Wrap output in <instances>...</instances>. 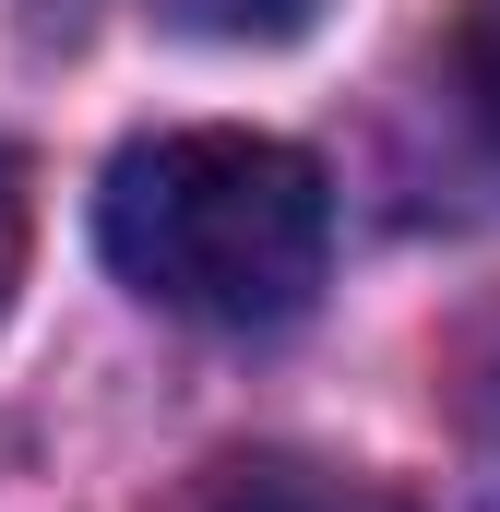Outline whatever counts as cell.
<instances>
[{
  "label": "cell",
  "instance_id": "6da1fadb",
  "mask_svg": "<svg viewBox=\"0 0 500 512\" xmlns=\"http://www.w3.org/2000/svg\"><path fill=\"white\" fill-rule=\"evenodd\" d=\"M96 239L155 310L215 322V334H274L322 286L334 191L274 131H155L108 167Z\"/></svg>",
  "mask_w": 500,
  "mask_h": 512
},
{
  "label": "cell",
  "instance_id": "7a4b0ae2",
  "mask_svg": "<svg viewBox=\"0 0 500 512\" xmlns=\"http://www.w3.org/2000/svg\"><path fill=\"white\" fill-rule=\"evenodd\" d=\"M179 512H405L393 489L370 477H334V465H298V453H227V465H203Z\"/></svg>",
  "mask_w": 500,
  "mask_h": 512
},
{
  "label": "cell",
  "instance_id": "3957f363",
  "mask_svg": "<svg viewBox=\"0 0 500 512\" xmlns=\"http://www.w3.org/2000/svg\"><path fill=\"white\" fill-rule=\"evenodd\" d=\"M179 36H215V48H286L322 0H155Z\"/></svg>",
  "mask_w": 500,
  "mask_h": 512
},
{
  "label": "cell",
  "instance_id": "277c9868",
  "mask_svg": "<svg viewBox=\"0 0 500 512\" xmlns=\"http://www.w3.org/2000/svg\"><path fill=\"white\" fill-rule=\"evenodd\" d=\"M453 84H465L477 131L500 143V0H465V24H453Z\"/></svg>",
  "mask_w": 500,
  "mask_h": 512
},
{
  "label": "cell",
  "instance_id": "5b68a950",
  "mask_svg": "<svg viewBox=\"0 0 500 512\" xmlns=\"http://www.w3.org/2000/svg\"><path fill=\"white\" fill-rule=\"evenodd\" d=\"M24 239H36V179H24V155L0 143V310H12V286H24Z\"/></svg>",
  "mask_w": 500,
  "mask_h": 512
},
{
  "label": "cell",
  "instance_id": "8992f818",
  "mask_svg": "<svg viewBox=\"0 0 500 512\" xmlns=\"http://www.w3.org/2000/svg\"><path fill=\"white\" fill-rule=\"evenodd\" d=\"M489 453H500V370H489Z\"/></svg>",
  "mask_w": 500,
  "mask_h": 512
}]
</instances>
